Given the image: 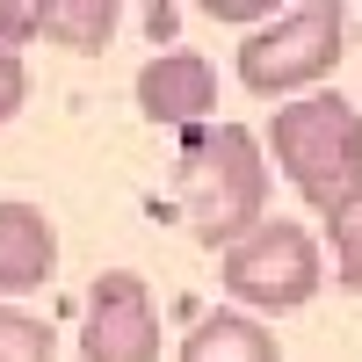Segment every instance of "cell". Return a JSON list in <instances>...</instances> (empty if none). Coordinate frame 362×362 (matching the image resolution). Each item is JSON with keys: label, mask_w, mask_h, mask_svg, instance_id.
<instances>
[{"label": "cell", "mask_w": 362, "mask_h": 362, "mask_svg": "<svg viewBox=\"0 0 362 362\" xmlns=\"http://www.w3.org/2000/svg\"><path fill=\"white\" fill-rule=\"evenodd\" d=\"M58 268V225L37 203H0V290H44Z\"/></svg>", "instance_id": "obj_7"}, {"label": "cell", "mask_w": 362, "mask_h": 362, "mask_svg": "<svg viewBox=\"0 0 362 362\" xmlns=\"http://www.w3.org/2000/svg\"><path fill=\"white\" fill-rule=\"evenodd\" d=\"M261 153H276L283 181L312 210H334L348 196H362V109H348L341 95H297L276 109V124H268V145Z\"/></svg>", "instance_id": "obj_2"}, {"label": "cell", "mask_w": 362, "mask_h": 362, "mask_svg": "<svg viewBox=\"0 0 362 362\" xmlns=\"http://www.w3.org/2000/svg\"><path fill=\"white\" fill-rule=\"evenodd\" d=\"M341 37H348V15L334 0L283 8L268 29L239 44V80L254 95H319V80L341 66Z\"/></svg>", "instance_id": "obj_3"}, {"label": "cell", "mask_w": 362, "mask_h": 362, "mask_svg": "<svg viewBox=\"0 0 362 362\" xmlns=\"http://www.w3.org/2000/svg\"><path fill=\"white\" fill-rule=\"evenodd\" d=\"M87 362H160V312H153V283L138 268H109L87 290Z\"/></svg>", "instance_id": "obj_5"}, {"label": "cell", "mask_w": 362, "mask_h": 362, "mask_svg": "<svg viewBox=\"0 0 362 362\" xmlns=\"http://www.w3.org/2000/svg\"><path fill=\"white\" fill-rule=\"evenodd\" d=\"M210 15H218V22H276V8H268V0H210Z\"/></svg>", "instance_id": "obj_13"}, {"label": "cell", "mask_w": 362, "mask_h": 362, "mask_svg": "<svg viewBox=\"0 0 362 362\" xmlns=\"http://www.w3.org/2000/svg\"><path fill=\"white\" fill-rule=\"evenodd\" d=\"M116 22V0H37V37H51L58 51H102Z\"/></svg>", "instance_id": "obj_9"}, {"label": "cell", "mask_w": 362, "mask_h": 362, "mask_svg": "<svg viewBox=\"0 0 362 362\" xmlns=\"http://www.w3.org/2000/svg\"><path fill=\"white\" fill-rule=\"evenodd\" d=\"M138 109L153 124H203L218 109V73L203 51H160L138 66Z\"/></svg>", "instance_id": "obj_6"}, {"label": "cell", "mask_w": 362, "mask_h": 362, "mask_svg": "<svg viewBox=\"0 0 362 362\" xmlns=\"http://www.w3.org/2000/svg\"><path fill=\"white\" fill-rule=\"evenodd\" d=\"M22 95H29V73H22V58L0 44V124H8V116L22 109Z\"/></svg>", "instance_id": "obj_12"}, {"label": "cell", "mask_w": 362, "mask_h": 362, "mask_svg": "<svg viewBox=\"0 0 362 362\" xmlns=\"http://www.w3.org/2000/svg\"><path fill=\"white\" fill-rule=\"evenodd\" d=\"M181 362H283V348H276V334H268L261 319H247V312H210V319L189 326Z\"/></svg>", "instance_id": "obj_8"}, {"label": "cell", "mask_w": 362, "mask_h": 362, "mask_svg": "<svg viewBox=\"0 0 362 362\" xmlns=\"http://www.w3.org/2000/svg\"><path fill=\"white\" fill-rule=\"evenodd\" d=\"M181 218L196 247H239L254 225H268V153L247 124L196 131L181 145Z\"/></svg>", "instance_id": "obj_1"}, {"label": "cell", "mask_w": 362, "mask_h": 362, "mask_svg": "<svg viewBox=\"0 0 362 362\" xmlns=\"http://www.w3.org/2000/svg\"><path fill=\"white\" fill-rule=\"evenodd\" d=\"M15 37H37V8H8L0 0V44L15 51Z\"/></svg>", "instance_id": "obj_14"}, {"label": "cell", "mask_w": 362, "mask_h": 362, "mask_svg": "<svg viewBox=\"0 0 362 362\" xmlns=\"http://www.w3.org/2000/svg\"><path fill=\"white\" fill-rule=\"evenodd\" d=\"M326 232H334V268H341V290L362 297V196H348L334 218H326Z\"/></svg>", "instance_id": "obj_11"}, {"label": "cell", "mask_w": 362, "mask_h": 362, "mask_svg": "<svg viewBox=\"0 0 362 362\" xmlns=\"http://www.w3.org/2000/svg\"><path fill=\"white\" fill-rule=\"evenodd\" d=\"M319 283H326L319 239L290 218H268L239 247H225V290L247 305V319L254 312H305L319 297Z\"/></svg>", "instance_id": "obj_4"}, {"label": "cell", "mask_w": 362, "mask_h": 362, "mask_svg": "<svg viewBox=\"0 0 362 362\" xmlns=\"http://www.w3.org/2000/svg\"><path fill=\"white\" fill-rule=\"evenodd\" d=\"M0 362H58L51 326L22 305H0Z\"/></svg>", "instance_id": "obj_10"}]
</instances>
